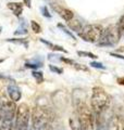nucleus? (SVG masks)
Wrapping results in <instances>:
<instances>
[{
    "mask_svg": "<svg viewBox=\"0 0 124 130\" xmlns=\"http://www.w3.org/2000/svg\"><path fill=\"white\" fill-rule=\"evenodd\" d=\"M0 32H1V27H0Z\"/></svg>",
    "mask_w": 124,
    "mask_h": 130,
    "instance_id": "33",
    "label": "nucleus"
},
{
    "mask_svg": "<svg viewBox=\"0 0 124 130\" xmlns=\"http://www.w3.org/2000/svg\"><path fill=\"white\" fill-rule=\"evenodd\" d=\"M39 40H40V42H43L44 44H46L47 47H49V48H50L51 50H53V51H59V52H63V53H68V51L65 50L63 47L58 46V44H53L52 42L47 41V40H45V39H43V38H40Z\"/></svg>",
    "mask_w": 124,
    "mask_h": 130,
    "instance_id": "14",
    "label": "nucleus"
},
{
    "mask_svg": "<svg viewBox=\"0 0 124 130\" xmlns=\"http://www.w3.org/2000/svg\"><path fill=\"white\" fill-rule=\"evenodd\" d=\"M7 42H12L14 44H19V46H23L24 48H28V40L26 38H8L6 39Z\"/></svg>",
    "mask_w": 124,
    "mask_h": 130,
    "instance_id": "15",
    "label": "nucleus"
},
{
    "mask_svg": "<svg viewBox=\"0 0 124 130\" xmlns=\"http://www.w3.org/2000/svg\"><path fill=\"white\" fill-rule=\"evenodd\" d=\"M117 27H118V29L120 31V34H121V36H124V13L122 14V16L120 18V20L118 21Z\"/></svg>",
    "mask_w": 124,
    "mask_h": 130,
    "instance_id": "18",
    "label": "nucleus"
},
{
    "mask_svg": "<svg viewBox=\"0 0 124 130\" xmlns=\"http://www.w3.org/2000/svg\"><path fill=\"white\" fill-rule=\"evenodd\" d=\"M0 79L5 80V81H10V83H15L13 78H11L9 76H6V75H1V74H0Z\"/></svg>",
    "mask_w": 124,
    "mask_h": 130,
    "instance_id": "26",
    "label": "nucleus"
},
{
    "mask_svg": "<svg viewBox=\"0 0 124 130\" xmlns=\"http://www.w3.org/2000/svg\"><path fill=\"white\" fill-rule=\"evenodd\" d=\"M110 102L111 98L103 88L95 87L93 89L92 98H90V106H92V111L95 116V125L98 128L101 127V123L103 125V116L110 106Z\"/></svg>",
    "mask_w": 124,
    "mask_h": 130,
    "instance_id": "1",
    "label": "nucleus"
},
{
    "mask_svg": "<svg viewBox=\"0 0 124 130\" xmlns=\"http://www.w3.org/2000/svg\"><path fill=\"white\" fill-rule=\"evenodd\" d=\"M31 112L26 103H21L16 106L15 114V130H28Z\"/></svg>",
    "mask_w": 124,
    "mask_h": 130,
    "instance_id": "6",
    "label": "nucleus"
},
{
    "mask_svg": "<svg viewBox=\"0 0 124 130\" xmlns=\"http://www.w3.org/2000/svg\"><path fill=\"white\" fill-rule=\"evenodd\" d=\"M124 124L122 123V118L120 115H113L110 119L109 130H123Z\"/></svg>",
    "mask_w": 124,
    "mask_h": 130,
    "instance_id": "9",
    "label": "nucleus"
},
{
    "mask_svg": "<svg viewBox=\"0 0 124 130\" xmlns=\"http://www.w3.org/2000/svg\"><path fill=\"white\" fill-rule=\"evenodd\" d=\"M23 5H25L26 7L31 8V6H32V1H31V0H23Z\"/></svg>",
    "mask_w": 124,
    "mask_h": 130,
    "instance_id": "29",
    "label": "nucleus"
},
{
    "mask_svg": "<svg viewBox=\"0 0 124 130\" xmlns=\"http://www.w3.org/2000/svg\"><path fill=\"white\" fill-rule=\"evenodd\" d=\"M68 26L70 27V29H72V31L80 32L84 25L82 24V22H80L78 20H76V19H74V18H73L71 21H69V22H68Z\"/></svg>",
    "mask_w": 124,
    "mask_h": 130,
    "instance_id": "12",
    "label": "nucleus"
},
{
    "mask_svg": "<svg viewBox=\"0 0 124 130\" xmlns=\"http://www.w3.org/2000/svg\"><path fill=\"white\" fill-rule=\"evenodd\" d=\"M111 56H114V58L117 59H121V60H124V56L121 55V54H118V53H114V52H112V53H110Z\"/></svg>",
    "mask_w": 124,
    "mask_h": 130,
    "instance_id": "28",
    "label": "nucleus"
},
{
    "mask_svg": "<svg viewBox=\"0 0 124 130\" xmlns=\"http://www.w3.org/2000/svg\"><path fill=\"white\" fill-rule=\"evenodd\" d=\"M7 7H8V9L12 11V13H13L16 18H20V16L22 15L23 3H20V2H8Z\"/></svg>",
    "mask_w": 124,
    "mask_h": 130,
    "instance_id": "10",
    "label": "nucleus"
},
{
    "mask_svg": "<svg viewBox=\"0 0 124 130\" xmlns=\"http://www.w3.org/2000/svg\"><path fill=\"white\" fill-rule=\"evenodd\" d=\"M77 123L83 130H94L95 128V116L92 108L88 107L84 101L78 100L75 104Z\"/></svg>",
    "mask_w": 124,
    "mask_h": 130,
    "instance_id": "3",
    "label": "nucleus"
},
{
    "mask_svg": "<svg viewBox=\"0 0 124 130\" xmlns=\"http://www.w3.org/2000/svg\"><path fill=\"white\" fill-rule=\"evenodd\" d=\"M77 54L80 56H85V58H89V59H93V60H96L98 58L96 54L92 53V52H87V51H77Z\"/></svg>",
    "mask_w": 124,
    "mask_h": 130,
    "instance_id": "19",
    "label": "nucleus"
},
{
    "mask_svg": "<svg viewBox=\"0 0 124 130\" xmlns=\"http://www.w3.org/2000/svg\"><path fill=\"white\" fill-rule=\"evenodd\" d=\"M43 66V61L38 60V58H35V59H32L30 61H27L25 63V67L26 68H32V70H37Z\"/></svg>",
    "mask_w": 124,
    "mask_h": 130,
    "instance_id": "13",
    "label": "nucleus"
},
{
    "mask_svg": "<svg viewBox=\"0 0 124 130\" xmlns=\"http://www.w3.org/2000/svg\"><path fill=\"white\" fill-rule=\"evenodd\" d=\"M70 126H71V129H72V130H83V129L80 127V125H78L77 120H74L73 118L70 119Z\"/></svg>",
    "mask_w": 124,
    "mask_h": 130,
    "instance_id": "22",
    "label": "nucleus"
},
{
    "mask_svg": "<svg viewBox=\"0 0 124 130\" xmlns=\"http://www.w3.org/2000/svg\"><path fill=\"white\" fill-rule=\"evenodd\" d=\"M50 7L52 8V10L55 11L56 13H58L64 20V21L69 22L74 18V13L70 9H68V8H64V7H62V6L58 5V3H55V2L50 3Z\"/></svg>",
    "mask_w": 124,
    "mask_h": 130,
    "instance_id": "7",
    "label": "nucleus"
},
{
    "mask_svg": "<svg viewBox=\"0 0 124 130\" xmlns=\"http://www.w3.org/2000/svg\"><path fill=\"white\" fill-rule=\"evenodd\" d=\"M3 62V59H0V63H2Z\"/></svg>",
    "mask_w": 124,
    "mask_h": 130,
    "instance_id": "31",
    "label": "nucleus"
},
{
    "mask_svg": "<svg viewBox=\"0 0 124 130\" xmlns=\"http://www.w3.org/2000/svg\"><path fill=\"white\" fill-rule=\"evenodd\" d=\"M32 75H33V77L35 78V80H36L37 84H41V83L44 81V74H43L41 72H39V71H33Z\"/></svg>",
    "mask_w": 124,
    "mask_h": 130,
    "instance_id": "17",
    "label": "nucleus"
},
{
    "mask_svg": "<svg viewBox=\"0 0 124 130\" xmlns=\"http://www.w3.org/2000/svg\"><path fill=\"white\" fill-rule=\"evenodd\" d=\"M52 113L46 107L36 106L32 113V127L35 130H52Z\"/></svg>",
    "mask_w": 124,
    "mask_h": 130,
    "instance_id": "2",
    "label": "nucleus"
},
{
    "mask_svg": "<svg viewBox=\"0 0 124 130\" xmlns=\"http://www.w3.org/2000/svg\"><path fill=\"white\" fill-rule=\"evenodd\" d=\"M103 29L105 28L100 24H87L83 26L81 31L77 34L85 41L90 43H98L102 36Z\"/></svg>",
    "mask_w": 124,
    "mask_h": 130,
    "instance_id": "4",
    "label": "nucleus"
},
{
    "mask_svg": "<svg viewBox=\"0 0 124 130\" xmlns=\"http://www.w3.org/2000/svg\"><path fill=\"white\" fill-rule=\"evenodd\" d=\"M118 84L119 85H124V78L122 77V78H119L118 79Z\"/></svg>",
    "mask_w": 124,
    "mask_h": 130,
    "instance_id": "30",
    "label": "nucleus"
},
{
    "mask_svg": "<svg viewBox=\"0 0 124 130\" xmlns=\"http://www.w3.org/2000/svg\"><path fill=\"white\" fill-rule=\"evenodd\" d=\"M40 11H41V13H43V15L45 16V18H47V19H51V14L49 13V10H48L47 6L41 7V8H40Z\"/></svg>",
    "mask_w": 124,
    "mask_h": 130,
    "instance_id": "24",
    "label": "nucleus"
},
{
    "mask_svg": "<svg viewBox=\"0 0 124 130\" xmlns=\"http://www.w3.org/2000/svg\"><path fill=\"white\" fill-rule=\"evenodd\" d=\"M27 27H26V24L25 22H23L22 24L20 25V27L14 31V35L15 36H22V35H27Z\"/></svg>",
    "mask_w": 124,
    "mask_h": 130,
    "instance_id": "16",
    "label": "nucleus"
},
{
    "mask_svg": "<svg viewBox=\"0 0 124 130\" xmlns=\"http://www.w3.org/2000/svg\"><path fill=\"white\" fill-rule=\"evenodd\" d=\"M31 28H32V30L34 31L35 34H38V32L41 31V27L36 21H31Z\"/></svg>",
    "mask_w": 124,
    "mask_h": 130,
    "instance_id": "20",
    "label": "nucleus"
},
{
    "mask_svg": "<svg viewBox=\"0 0 124 130\" xmlns=\"http://www.w3.org/2000/svg\"><path fill=\"white\" fill-rule=\"evenodd\" d=\"M49 68H50V71L53 72V73H57V74H62L63 73V70L60 67H57L55 65H49Z\"/></svg>",
    "mask_w": 124,
    "mask_h": 130,
    "instance_id": "25",
    "label": "nucleus"
},
{
    "mask_svg": "<svg viewBox=\"0 0 124 130\" xmlns=\"http://www.w3.org/2000/svg\"><path fill=\"white\" fill-rule=\"evenodd\" d=\"M15 118L0 119V130H15Z\"/></svg>",
    "mask_w": 124,
    "mask_h": 130,
    "instance_id": "11",
    "label": "nucleus"
},
{
    "mask_svg": "<svg viewBox=\"0 0 124 130\" xmlns=\"http://www.w3.org/2000/svg\"><path fill=\"white\" fill-rule=\"evenodd\" d=\"M123 130H124V127H123Z\"/></svg>",
    "mask_w": 124,
    "mask_h": 130,
    "instance_id": "34",
    "label": "nucleus"
},
{
    "mask_svg": "<svg viewBox=\"0 0 124 130\" xmlns=\"http://www.w3.org/2000/svg\"><path fill=\"white\" fill-rule=\"evenodd\" d=\"M31 130H35V129H34V128H33V127H32V128H31Z\"/></svg>",
    "mask_w": 124,
    "mask_h": 130,
    "instance_id": "32",
    "label": "nucleus"
},
{
    "mask_svg": "<svg viewBox=\"0 0 124 130\" xmlns=\"http://www.w3.org/2000/svg\"><path fill=\"white\" fill-rule=\"evenodd\" d=\"M7 90H8V94L10 96V100H12L13 102H18V101L21 100V98H22V91H21V89L15 83L10 84L8 86Z\"/></svg>",
    "mask_w": 124,
    "mask_h": 130,
    "instance_id": "8",
    "label": "nucleus"
},
{
    "mask_svg": "<svg viewBox=\"0 0 124 130\" xmlns=\"http://www.w3.org/2000/svg\"><path fill=\"white\" fill-rule=\"evenodd\" d=\"M121 34L117 27V24H112V25H109L107 28L103 29L102 36L100 40H99L98 44L102 47H109V46H114L117 44L120 39H121Z\"/></svg>",
    "mask_w": 124,
    "mask_h": 130,
    "instance_id": "5",
    "label": "nucleus"
},
{
    "mask_svg": "<svg viewBox=\"0 0 124 130\" xmlns=\"http://www.w3.org/2000/svg\"><path fill=\"white\" fill-rule=\"evenodd\" d=\"M90 66L94 67V68H98V70H106L105 65H102L101 63H99V62H96V61L90 62Z\"/></svg>",
    "mask_w": 124,
    "mask_h": 130,
    "instance_id": "23",
    "label": "nucleus"
},
{
    "mask_svg": "<svg viewBox=\"0 0 124 130\" xmlns=\"http://www.w3.org/2000/svg\"><path fill=\"white\" fill-rule=\"evenodd\" d=\"M58 27H59L60 28V29L62 30V31H63V32H65V34H67L68 36H69V37H71L72 39H74V40H75V36H74L73 34H72V32L71 31H70L69 29H68V28L67 27H65L64 25H62V24H58Z\"/></svg>",
    "mask_w": 124,
    "mask_h": 130,
    "instance_id": "21",
    "label": "nucleus"
},
{
    "mask_svg": "<svg viewBox=\"0 0 124 130\" xmlns=\"http://www.w3.org/2000/svg\"><path fill=\"white\" fill-rule=\"evenodd\" d=\"M73 66L75 67L76 70H82V71H86V72L88 71V68L86 67V66H83L82 64H78V63H74V64H73Z\"/></svg>",
    "mask_w": 124,
    "mask_h": 130,
    "instance_id": "27",
    "label": "nucleus"
}]
</instances>
